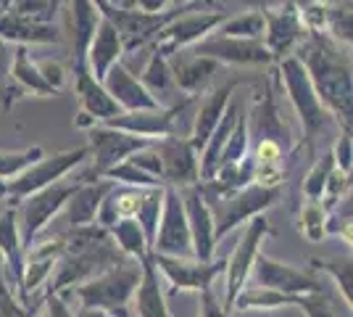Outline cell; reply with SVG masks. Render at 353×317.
Listing matches in <instances>:
<instances>
[{
  "label": "cell",
  "mask_w": 353,
  "mask_h": 317,
  "mask_svg": "<svg viewBox=\"0 0 353 317\" xmlns=\"http://www.w3.org/2000/svg\"><path fill=\"white\" fill-rule=\"evenodd\" d=\"M137 283H140V267L121 262L117 267L95 275L88 283L74 286L72 294H77L82 307L88 309H101L108 317H132L130 302Z\"/></svg>",
  "instance_id": "cell-1"
},
{
  "label": "cell",
  "mask_w": 353,
  "mask_h": 317,
  "mask_svg": "<svg viewBox=\"0 0 353 317\" xmlns=\"http://www.w3.org/2000/svg\"><path fill=\"white\" fill-rule=\"evenodd\" d=\"M253 286L272 288L288 296H303V294H324V280L314 272L298 270L293 265H282L266 254H256L253 259Z\"/></svg>",
  "instance_id": "cell-2"
},
{
  "label": "cell",
  "mask_w": 353,
  "mask_h": 317,
  "mask_svg": "<svg viewBox=\"0 0 353 317\" xmlns=\"http://www.w3.org/2000/svg\"><path fill=\"white\" fill-rule=\"evenodd\" d=\"M163 217L161 227L156 230V238H153V249L156 254L163 257H174V259H188L192 257V238H190V227H188V217H185V206L176 196L174 191L163 193Z\"/></svg>",
  "instance_id": "cell-3"
},
{
  "label": "cell",
  "mask_w": 353,
  "mask_h": 317,
  "mask_svg": "<svg viewBox=\"0 0 353 317\" xmlns=\"http://www.w3.org/2000/svg\"><path fill=\"white\" fill-rule=\"evenodd\" d=\"M77 193V185H48L43 191L32 193L24 206L19 211V238L21 243H32L37 238V233L43 230L50 217L66 204V198H72Z\"/></svg>",
  "instance_id": "cell-4"
},
{
  "label": "cell",
  "mask_w": 353,
  "mask_h": 317,
  "mask_svg": "<svg viewBox=\"0 0 353 317\" xmlns=\"http://www.w3.org/2000/svg\"><path fill=\"white\" fill-rule=\"evenodd\" d=\"M266 233H269L266 217H253V222H250L248 230L243 233L240 243H237L235 254L227 262V291H224V307H227V309L232 307L235 296L245 288V283H248L253 259L259 254V243L264 241Z\"/></svg>",
  "instance_id": "cell-5"
},
{
  "label": "cell",
  "mask_w": 353,
  "mask_h": 317,
  "mask_svg": "<svg viewBox=\"0 0 353 317\" xmlns=\"http://www.w3.org/2000/svg\"><path fill=\"white\" fill-rule=\"evenodd\" d=\"M150 259L169 278L174 294H179V291H201L203 294L211 288L214 278L221 270H227V262H188V259L163 257V254H156Z\"/></svg>",
  "instance_id": "cell-6"
},
{
  "label": "cell",
  "mask_w": 353,
  "mask_h": 317,
  "mask_svg": "<svg viewBox=\"0 0 353 317\" xmlns=\"http://www.w3.org/2000/svg\"><path fill=\"white\" fill-rule=\"evenodd\" d=\"M277 196H280L277 188H248L240 196L221 201L219 209H216V217H214V238L227 236L240 220H245V217L261 211L269 204H274Z\"/></svg>",
  "instance_id": "cell-7"
},
{
  "label": "cell",
  "mask_w": 353,
  "mask_h": 317,
  "mask_svg": "<svg viewBox=\"0 0 353 317\" xmlns=\"http://www.w3.org/2000/svg\"><path fill=\"white\" fill-rule=\"evenodd\" d=\"M85 153H88V148H77V151H69V153H63V156H56V159H48V162H43V164L32 166L30 172H24L19 180L8 182L6 191L16 198L32 196V193H37V191L48 188L53 180H59L61 175L69 172L74 164H79V162L85 159Z\"/></svg>",
  "instance_id": "cell-8"
},
{
  "label": "cell",
  "mask_w": 353,
  "mask_h": 317,
  "mask_svg": "<svg viewBox=\"0 0 353 317\" xmlns=\"http://www.w3.org/2000/svg\"><path fill=\"white\" fill-rule=\"evenodd\" d=\"M185 217H188V227H190L192 254L201 259V262H211L214 241H216L214 238V217H211V209L206 206V201H203V196L198 191L188 193Z\"/></svg>",
  "instance_id": "cell-9"
},
{
  "label": "cell",
  "mask_w": 353,
  "mask_h": 317,
  "mask_svg": "<svg viewBox=\"0 0 353 317\" xmlns=\"http://www.w3.org/2000/svg\"><path fill=\"white\" fill-rule=\"evenodd\" d=\"M153 254L140 262V283L134 288V317H172L163 291L159 288V275L153 265Z\"/></svg>",
  "instance_id": "cell-10"
},
{
  "label": "cell",
  "mask_w": 353,
  "mask_h": 317,
  "mask_svg": "<svg viewBox=\"0 0 353 317\" xmlns=\"http://www.w3.org/2000/svg\"><path fill=\"white\" fill-rule=\"evenodd\" d=\"M0 257H6V262H8L3 267L11 270L8 283H14L19 288L21 286V275H24V262H21L19 225H16V214L11 209L0 211Z\"/></svg>",
  "instance_id": "cell-11"
},
{
  "label": "cell",
  "mask_w": 353,
  "mask_h": 317,
  "mask_svg": "<svg viewBox=\"0 0 353 317\" xmlns=\"http://www.w3.org/2000/svg\"><path fill=\"white\" fill-rule=\"evenodd\" d=\"M92 146L98 151V162H95V172H105L108 166H114L117 162H121L124 156L140 146H145V140L127 135H114V133H92Z\"/></svg>",
  "instance_id": "cell-12"
},
{
  "label": "cell",
  "mask_w": 353,
  "mask_h": 317,
  "mask_svg": "<svg viewBox=\"0 0 353 317\" xmlns=\"http://www.w3.org/2000/svg\"><path fill=\"white\" fill-rule=\"evenodd\" d=\"M161 153H163L161 169L169 180L179 182V185L195 182V177H198V166H195V159H192V151L188 143L172 140L169 146H163Z\"/></svg>",
  "instance_id": "cell-13"
},
{
  "label": "cell",
  "mask_w": 353,
  "mask_h": 317,
  "mask_svg": "<svg viewBox=\"0 0 353 317\" xmlns=\"http://www.w3.org/2000/svg\"><path fill=\"white\" fill-rule=\"evenodd\" d=\"M111 191V185H90V188H77V193L69 201L66 209V220L72 227L92 225L95 214L101 209V201L105 198V193Z\"/></svg>",
  "instance_id": "cell-14"
},
{
  "label": "cell",
  "mask_w": 353,
  "mask_h": 317,
  "mask_svg": "<svg viewBox=\"0 0 353 317\" xmlns=\"http://www.w3.org/2000/svg\"><path fill=\"white\" fill-rule=\"evenodd\" d=\"M295 304H298V296H288V294L272 291V288L248 286L237 294L230 309L245 312V309H277V307H295Z\"/></svg>",
  "instance_id": "cell-15"
},
{
  "label": "cell",
  "mask_w": 353,
  "mask_h": 317,
  "mask_svg": "<svg viewBox=\"0 0 353 317\" xmlns=\"http://www.w3.org/2000/svg\"><path fill=\"white\" fill-rule=\"evenodd\" d=\"M108 88H111V93L117 95L121 104L134 106V108H156V106H159L140 85H137V79H132L121 66H114V69L108 72Z\"/></svg>",
  "instance_id": "cell-16"
},
{
  "label": "cell",
  "mask_w": 353,
  "mask_h": 317,
  "mask_svg": "<svg viewBox=\"0 0 353 317\" xmlns=\"http://www.w3.org/2000/svg\"><path fill=\"white\" fill-rule=\"evenodd\" d=\"M224 56L232 61H266V50L259 43H232V40H208L203 46H198V56Z\"/></svg>",
  "instance_id": "cell-17"
},
{
  "label": "cell",
  "mask_w": 353,
  "mask_h": 317,
  "mask_svg": "<svg viewBox=\"0 0 353 317\" xmlns=\"http://www.w3.org/2000/svg\"><path fill=\"white\" fill-rule=\"evenodd\" d=\"M0 35H6V37H21V40H34V43H40V40H56L59 35L53 27H48V24H34L30 19H21V16H6L3 21H0Z\"/></svg>",
  "instance_id": "cell-18"
},
{
  "label": "cell",
  "mask_w": 353,
  "mask_h": 317,
  "mask_svg": "<svg viewBox=\"0 0 353 317\" xmlns=\"http://www.w3.org/2000/svg\"><path fill=\"white\" fill-rule=\"evenodd\" d=\"M111 230H114V238H117L121 254H132V257H137L140 262L148 257L145 233H143V227L137 225L134 220H119Z\"/></svg>",
  "instance_id": "cell-19"
},
{
  "label": "cell",
  "mask_w": 353,
  "mask_h": 317,
  "mask_svg": "<svg viewBox=\"0 0 353 317\" xmlns=\"http://www.w3.org/2000/svg\"><path fill=\"white\" fill-rule=\"evenodd\" d=\"M119 56V37H117V30H114V24H108L105 21L101 32H98V37L92 40V66H95V72L98 77L105 75V69H108V64Z\"/></svg>",
  "instance_id": "cell-20"
},
{
  "label": "cell",
  "mask_w": 353,
  "mask_h": 317,
  "mask_svg": "<svg viewBox=\"0 0 353 317\" xmlns=\"http://www.w3.org/2000/svg\"><path fill=\"white\" fill-rule=\"evenodd\" d=\"M311 265H314L316 270H324V272H330V275H332V280H335V286L340 288L343 299H345V302H348V307H351V302H353L351 257H343V259H311Z\"/></svg>",
  "instance_id": "cell-21"
},
{
  "label": "cell",
  "mask_w": 353,
  "mask_h": 317,
  "mask_svg": "<svg viewBox=\"0 0 353 317\" xmlns=\"http://www.w3.org/2000/svg\"><path fill=\"white\" fill-rule=\"evenodd\" d=\"M79 93H82V98H85V104H88V108L95 114V117H117V104L105 95L92 79H90L85 72H79Z\"/></svg>",
  "instance_id": "cell-22"
},
{
  "label": "cell",
  "mask_w": 353,
  "mask_h": 317,
  "mask_svg": "<svg viewBox=\"0 0 353 317\" xmlns=\"http://www.w3.org/2000/svg\"><path fill=\"white\" fill-rule=\"evenodd\" d=\"M74 32H77V50L82 56L88 48L90 35L95 32V11H92L90 0H74Z\"/></svg>",
  "instance_id": "cell-23"
},
{
  "label": "cell",
  "mask_w": 353,
  "mask_h": 317,
  "mask_svg": "<svg viewBox=\"0 0 353 317\" xmlns=\"http://www.w3.org/2000/svg\"><path fill=\"white\" fill-rule=\"evenodd\" d=\"M227 93L230 88H224L221 93H216L206 106H203V111H201V117H198V130H195V143H206L208 140V133H211V127H214V122L216 117L221 114V106L227 101Z\"/></svg>",
  "instance_id": "cell-24"
},
{
  "label": "cell",
  "mask_w": 353,
  "mask_h": 317,
  "mask_svg": "<svg viewBox=\"0 0 353 317\" xmlns=\"http://www.w3.org/2000/svg\"><path fill=\"white\" fill-rule=\"evenodd\" d=\"M16 16L30 19L34 24H45L56 14V0H16Z\"/></svg>",
  "instance_id": "cell-25"
},
{
  "label": "cell",
  "mask_w": 353,
  "mask_h": 317,
  "mask_svg": "<svg viewBox=\"0 0 353 317\" xmlns=\"http://www.w3.org/2000/svg\"><path fill=\"white\" fill-rule=\"evenodd\" d=\"M219 16H203V19H185V21H176L174 27H169L166 35L174 37L176 43H188L192 37H198L203 30H208L211 24H216Z\"/></svg>",
  "instance_id": "cell-26"
},
{
  "label": "cell",
  "mask_w": 353,
  "mask_h": 317,
  "mask_svg": "<svg viewBox=\"0 0 353 317\" xmlns=\"http://www.w3.org/2000/svg\"><path fill=\"white\" fill-rule=\"evenodd\" d=\"M0 317H30V309L21 302H16L11 283L6 278V267H3V257H0Z\"/></svg>",
  "instance_id": "cell-27"
},
{
  "label": "cell",
  "mask_w": 353,
  "mask_h": 317,
  "mask_svg": "<svg viewBox=\"0 0 353 317\" xmlns=\"http://www.w3.org/2000/svg\"><path fill=\"white\" fill-rule=\"evenodd\" d=\"M214 61L208 59H198L192 61V64H185L182 69H176V82L182 85V88H195L201 79H206L211 72H214Z\"/></svg>",
  "instance_id": "cell-28"
},
{
  "label": "cell",
  "mask_w": 353,
  "mask_h": 317,
  "mask_svg": "<svg viewBox=\"0 0 353 317\" xmlns=\"http://www.w3.org/2000/svg\"><path fill=\"white\" fill-rule=\"evenodd\" d=\"M295 307H301L306 312V317H335L327 291L324 294H303V296H298Z\"/></svg>",
  "instance_id": "cell-29"
},
{
  "label": "cell",
  "mask_w": 353,
  "mask_h": 317,
  "mask_svg": "<svg viewBox=\"0 0 353 317\" xmlns=\"http://www.w3.org/2000/svg\"><path fill=\"white\" fill-rule=\"evenodd\" d=\"M295 21L290 16H277V19H272V35H269V40H272V46L282 50V48L290 46V40L295 37Z\"/></svg>",
  "instance_id": "cell-30"
},
{
  "label": "cell",
  "mask_w": 353,
  "mask_h": 317,
  "mask_svg": "<svg viewBox=\"0 0 353 317\" xmlns=\"http://www.w3.org/2000/svg\"><path fill=\"white\" fill-rule=\"evenodd\" d=\"M34 156H40V148H34V151H27V153H14V156H8V153H0V177H11V175H19L24 166L34 162Z\"/></svg>",
  "instance_id": "cell-31"
},
{
  "label": "cell",
  "mask_w": 353,
  "mask_h": 317,
  "mask_svg": "<svg viewBox=\"0 0 353 317\" xmlns=\"http://www.w3.org/2000/svg\"><path fill=\"white\" fill-rule=\"evenodd\" d=\"M16 75L21 77L24 82H30L34 90H40V93H50V90H53V88H50L45 79H40V77H37V72H34V69L30 72V66H27V53H24V50H19V61H16Z\"/></svg>",
  "instance_id": "cell-32"
},
{
  "label": "cell",
  "mask_w": 353,
  "mask_h": 317,
  "mask_svg": "<svg viewBox=\"0 0 353 317\" xmlns=\"http://www.w3.org/2000/svg\"><path fill=\"white\" fill-rule=\"evenodd\" d=\"M303 222H306V236L311 241H319L324 236V211L319 206H306Z\"/></svg>",
  "instance_id": "cell-33"
},
{
  "label": "cell",
  "mask_w": 353,
  "mask_h": 317,
  "mask_svg": "<svg viewBox=\"0 0 353 317\" xmlns=\"http://www.w3.org/2000/svg\"><path fill=\"white\" fill-rule=\"evenodd\" d=\"M264 27V19L261 16H245V19H232L227 24V35H259Z\"/></svg>",
  "instance_id": "cell-34"
},
{
  "label": "cell",
  "mask_w": 353,
  "mask_h": 317,
  "mask_svg": "<svg viewBox=\"0 0 353 317\" xmlns=\"http://www.w3.org/2000/svg\"><path fill=\"white\" fill-rule=\"evenodd\" d=\"M198 317H227V309L216 302V296H214V291H211V288L203 291V299H201V315Z\"/></svg>",
  "instance_id": "cell-35"
},
{
  "label": "cell",
  "mask_w": 353,
  "mask_h": 317,
  "mask_svg": "<svg viewBox=\"0 0 353 317\" xmlns=\"http://www.w3.org/2000/svg\"><path fill=\"white\" fill-rule=\"evenodd\" d=\"M45 315L48 317H74L72 309L66 307V302L56 296V294H48V304H45Z\"/></svg>",
  "instance_id": "cell-36"
},
{
  "label": "cell",
  "mask_w": 353,
  "mask_h": 317,
  "mask_svg": "<svg viewBox=\"0 0 353 317\" xmlns=\"http://www.w3.org/2000/svg\"><path fill=\"white\" fill-rule=\"evenodd\" d=\"M137 3H140L145 11H159V8H161L166 0H137Z\"/></svg>",
  "instance_id": "cell-37"
},
{
  "label": "cell",
  "mask_w": 353,
  "mask_h": 317,
  "mask_svg": "<svg viewBox=\"0 0 353 317\" xmlns=\"http://www.w3.org/2000/svg\"><path fill=\"white\" fill-rule=\"evenodd\" d=\"M74 317H108V315H105V312H101V309H88V307H82V309H79Z\"/></svg>",
  "instance_id": "cell-38"
},
{
  "label": "cell",
  "mask_w": 353,
  "mask_h": 317,
  "mask_svg": "<svg viewBox=\"0 0 353 317\" xmlns=\"http://www.w3.org/2000/svg\"><path fill=\"white\" fill-rule=\"evenodd\" d=\"M3 69H6V50L0 48V72H3Z\"/></svg>",
  "instance_id": "cell-39"
},
{
  "label": "cell",
  "mask_w": 353,
  "mask_h": 317,
  "mask_svg": "<svg viewBox=\"0 0 353 317\" xmlns=\"http://www.w3.org/2000/svg\"><path fill=\"white\" fill-rule=\"evenodd\" d=\"M237 3H256V6H264V3H272V0H237Z\"/></svg>",
  "instance_id": "cell-40"
},
{
  "label": "cell",
  "mask_w": 353,
  "mask_h": 317,
  "mask_svg": "<svg viewBox=\"0 0 353 317\" xmlns=\"http://www.w3.org/2000/svg\"><path fill=\"white\" fill-rule=\"evenodd\" d=\"M282 317H293V315H282Z\"/></svg>",
  "instance_id": "cell-41"
},
{
  "label": "cell",
  "mask_w": 353,
  "mask_h": 317,
  "mask_svg": "<svg viewBox=\"0 0 353 317\" xmlns=\"http://www.w3.org/2000/svg\"><path fill=\"white\" fill-rule=\"evenodd\" d=\"M40 317H48V315H40Z\"/></svg>",
  "instance_id": "cell-42"
},
{
  "label": "cell",
  "mask_w": 353,
  "mask_h": 317,
  "mask_svg": "<svg viewBox=\"0 0 353 317\" xmlns=\"http://www.w3.org/2000/svg\"><path fill=\"white\" fill-rule=\"evenodd\" d=\"M179 3H182V0H179Z\"/></svg>",
  "instance_id": "cell-43"
}]
</instances>
